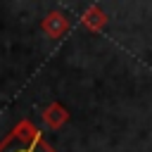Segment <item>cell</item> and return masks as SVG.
<instances>
[{"label":"cell","instance_id":"cell-3","mask_svg":"<svg viewBox=\"0 0 152 152\" xmlns=\"http://www.w3.org/2000/svg\"><path fill=\"white\" fill-rule=\"evenodd\" d=\"M40 119H43V124L48 126V128H62L66 121H69V112H66V107L64 104H59V102H50L43 112H40Z\"/></svg>","mask_w":152,"mask_h":152},{"label":"cell","instance_id":"cell-4","mask_svg":"<svg viewBox=\"0 0 152 152\" xmlns=\"http://www.w3.org/2000/svg\"><path fill=\"white\" fill-rule=\"evenodd\" d=\"M81 24H83L88 31H102V28L107 26V14L102 12V7L93 5V7H88V10L81 14Z\"/></svg>","mask_w":152,"mask_h":152},{"label":"cell","instance_id":"cell-2","mask_svg":"<svg viewBox=\"0 0 152 152\" xmlns=\"http://www.w3.org/2000/svg\"><path fill=\"white\" fill-rule=\"evenodd\" d=\"M40 28H43L50 38H62V36L71 28V21L66 19V14H64V12H50V14L43 19Z\"/></svg>","mask_w":152,"mask_h":152},{"label":"cell","instance_id":"cell-1","mask_svg":"<svg viewBox=\"0 0 152 152\" xmlns=\"http://www.w3.org/2000/svg\"><path fill=\"white\" fill-rule=\"evenodd\" d=\"M0 152H55L36 128L31 119H21L2 140H0Z\"/></svg>","mask_w":152,"mask_h":152}]
</instances>
